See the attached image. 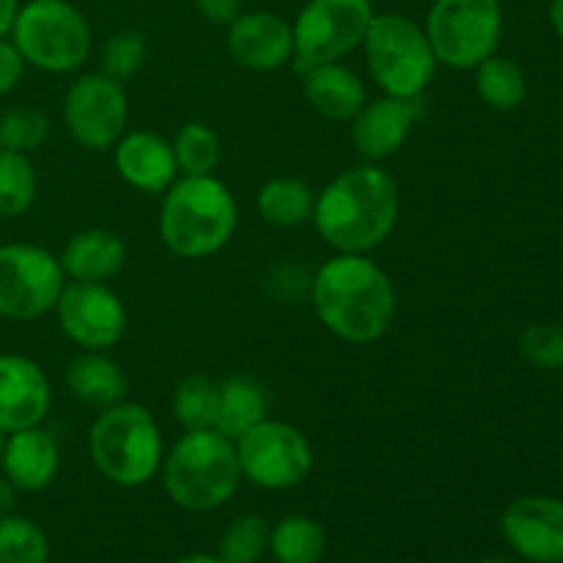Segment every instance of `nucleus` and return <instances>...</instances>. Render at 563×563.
I'll return each mask as SVG.
<instances>
[{
    "label": "nucleus",
    "mask_w": 563,
    "mask_h": 563,
    "mask_svg": "<svg viewBox=\"0 0 563 563\" xmlns=\"http://www.w3.org/2000/svg\"><path fill=\"white\" fill-rule=\"evenodd\" d=\"M196 9L212 25L229 27L242 14V0H196Z\"/></svg>",
    "instance_id": "nucleus-36"
},
{
    "label": "nucleus",
    "mask_w": 563,
    "mask_h": 563,
    "mask_svg": "<svg viewBox=\"0 0 563 563\" xmlns=\"http://www.w3.org/2000/svg\"><path fill=\"white\" fill-rule=\"evenodd\" d=\"M25 75V60L11 38H0V97L14 91Z\"/></svg>",
    "instance_id": "nucleus-35"
},
{
    "label": "nucleus",
    "mask_w": 563,
    "mask_h": 563,
    "mask_svg": "<svg viewBox=\"0 0 563 563\" xmlns=\"http://www.w3.org/2000/svg\"><path fill=\"white\" fill-rule=\"evenodd\" d=\"M374 14L377 11L372 0H308L291 22L295 33L291 66L302 75L313 66L333 64L350 55L366 38Z\"/></svg>",
    "instance_id": "nucleus-10"
},
{
    "label": "nucleus",
    "mask_w": 563,
    "mask_h": 563,
    "mask_svg": "<svg viewBox=\"0 0 563 563\" xmlns=\"http://www.w3.org/2000/svg\"><path fill=\"white\" fill-rule=\"evenodd\" d=\"M401 212L396 176L383 163H357L317 192L311 223L335 253H372L390 240Z\"/></svg>",
    "instance_id": "nucleus-1"
},
{
    "label": "nucleus",
    "mask_w": 563,
    "mask_h": 563,
    "mask_svg": "<svg viewBox=\"0 0 563 563\" xmlns=\"http://www.w3.org/2000/svg\"><path fill=\"white\" fill-rule=\"evenodd\" d=\"M3 451H5V432H0V462H3Z\"/></svg>",
    "instance_id": "nucleus-42"
},
{
    "label": "nucleus",
    "mask_w": 563,
    "mask_h": 563,
    "mask_svg": "<svg viewBox=\"0 0 563 563\" xmlns=\"http://www.w3.org/2000/svg\"><path fill=\"white\" fill-rule=\"evenodd\" d=\"M47 533L20 515L0 517V563H47Z\"/></svg>",
    "instance_id": "nucleus-30"
},
{
    "label": "nucleus",
    "mask_w": 563,
    "mask_h": 563,
    "mask_svg": "<svg viewBox=\"0 0 563 563\" xmlns=\"http://www.w3.org/2000/svg\"><path fill=\"white\" fill-rule=\"evenodd\" d=\"M302 93L308 104L328 121H352L368 102L363 77L341 60L302 71Z\"/></svg>",
    "instance_id": "nucleus-21"
},
{
    "label": "nucleus",
    "mask_w": 563,
    "mask_h": 563,
    "mask_svg": "<svg viewBox=\"0 0 563 563\" xmlns=\"http://www.w3.org/2000/svg\"><path fill=\"white\" fill-rule=\"evenodd\" d=\"M473 71H476V93L493 110L511 113V110H517L526 102L528 80L517 60L495 53L487 60H482Z\"/></svg>",
    "instance_id": "nucleus-25"
},
{
    "label": "nucleus",
    "mask_w": 563,
    "mask_h": 563,
    "mask_svg": "<svg viewBox=\"0 0 563 563\" xmlns=\"http://www.w3.org/2000/svg\"><path fill=\"white\" fill-rule=\"evenodd\" d=\"M361 47L368 77L388 97H423L438 75L440 64L427 31L405 14H374Z\"/></svg>",
    "instance_id": "nucleus-7"
},
{
    "label": "nucleus",
    "mask_w": 563,
    "mask_h": 563,
    "mask_svg": "<svg viewBox=\"0 0 563 563\" xmlns=\"http://www.w3.org/2000/svg\"><path fill=\"white\" fill-rule=\"evenodd\" d=\"M130 121V97L124 82L113 80L104 71H88L75 77L64 97V124L75 143L91 152L113 148L126 132Z\"/></svg>",
    "instance_id": "nucleus-12"
},
{
    "label": "nucleus",
    "mask_w": 563,
    "mask_h": 563,
    "mask_svg": "<svg viewBox=\"0 0 563 563\" xmlns=\"http://www.w3.org/2000/svg\"><path fill=\"white\" fill-rule=\"evenodd\" d=\"M60 269L69 280H86V284H108L110 278L124 269L126 245L115 231L93 225L71 236L58 256Z\"/></svg>",
    "instance_id": "nucleus-20"
},
{
    "label": "nucleus",
    "mask_w": 563,
    "mask_h": 563,
    "mask_svg": "<svg viewBox=\"0 0 563 563\" xmlns=\"http://www.w3.org/2000/svg\"><path fill=\"white\" fill-rule=\"evenodd\" d=\"M16 504V487L5 476H0V517L11 515Z\"/></svg>",
    "instance_id": "nucleus-38"
},
{
    "label": "nucleus",
    "mask_w": 563,
    "mask_h": 563,
    "mask_svg": "<svg viewBox=\"0 0 563 563\" xmlns=\"http://www.w3.org/2000/svg\"><path fill=\"white\" fill-rule=\"evenodd\" d=\"M113 168L124 185L152 196H163L179 179L174 146L152 130H126L113 146Z\"/></svg>",
    "instance_id": "nucleus-18"
},
{
    "label": "nucleus",
    "mask_w": 563,
    "mask_h": 563,
    "mask_svg": "<svg viewBox=\"0 0 563 563\" xmlns=\"http://www.w3.org/2000/svg\"><path fill=\"white\" fill-rule=\"evenodd\" d=\"M16 11H20V0H0V38H9Z\"/></svg>",
    "instance_id": "nucleus-37"
},
{
    "label": "nucleus",
    "mask_w": 563,
    "mask_h": 563,
    "mask_svg": "<svg viewBox=\"0 0 563 563\" xmlns=\"http://www.w3.org/2000/svg\"><path fill=\"white\" fill-rule=\"evenodd\" d=\"M269 412L267 394H264L262 385L251 377H229L220 383L218 394V418H214V429L223 432L225 438L236 440L247 432V429L256 427L258 421H264Z\"/></svg>",
    "instance_id": "nucleus-23"
},
{
    "label": "nucleus",
    "mask_w": 563,
    "mask_h": 563,
    "mask_svg": "<svg viewBox=\"0 0 563 563\" xmlns=\"http://www.w3.org/2000/svg\"><path fill=\"white\" fill-rule=\"evenodd\" d=\"M520 355L542 372L563 368V328L550 322L528 324L520 335Z\"/></svg>",
    "instance_id": "nucleus-34"
},
{
    "label": "nucleus",
    "mask_w": 563,
    "mask_h": 563,
    "mask_svg": "<svg viewBox=\"0 0 563 563\" xmlns=\"http://www.w3.org/2000/svg\"><path fill=\"white\" fill-rule=\"evenodd\" d=\"M311 306L335 339L366 346L396 319V286L368 253H335L311 278Z\"/></svg>",
    "instance_id": "nucleus-2"
},
{
    "label": "nucleus",
    "mask_w": 563,
    "mask_h": 563,
    "mask_svg": "<svg viewBox=\"0 0 563 563\" xmlns=\"http://www.w3.org/2000/svg\"><path fill=\"white\" fill-rule=\"evenodd\" d=\"M500 531L517 555L533 563L563 561V500L522 495L500 515Z\"/></svg>",
    "instance_id": "nucleus-14"
},
{
    "label": "nucleus",
    "mask_w": 563,
    "mask_h": 563,
    "mask_svg": "<svg viewBox=\"0 0 563 563\" xmlns=\"http://www.w3.org/2000/svg\"><path fill=\"white\" fill-rule=\"evenodd\" d=\"M66 390L80 405L104 410L126 399V374L108 352L82 350L69 361L64 372Z\"/></svg>",
    "instance_id": "nucleus-22"
},
{
    "label": "nucleus",
    "mask_w": 563,
    "mask_h": 563,
    "mask_svg": "<svg viewBox=\"0 0 563 563\" xmlns=\"http://www.w3.org/2000/svg\"><path fill=\"white\" fill-rule=\"evenodd\" d=\"M313 201H317V192L297 176H275L264 181L256 192L258 214L264 223L275 229H297L308 223L313 214Z\"/></svg>",
    "instance_id": "nucleus-24"
},
{
    "label": "nucleus",
    "mask_w": 563,
    "mask_h": 563,
    "mask_svg": "<svg viewBox=\"0 0 563 563\" xmlns=\"http://www.w3.org/2000/svg\"><path fill=\"white\" fill-rule=\"evenodd\" d=\"M66 286L58 256L33 242L0 245V319L33 322L47 317Z\"/></svg>",
    "instance_id": "nucleus-11"
},
{
    "label": "nucleus",
    "mask_w": 563,
    "mask_h": 563,
    "mask_svg": "<svg viewBox=\"0 0 563 563\" xmlns=\"http://www.w3.org/2000/svg\"><path fill=\"white\" fill-rule=\"evenodd\" d=\"M174 563H223L218 555H207V553H192V555H181L179 561Z\"/></svg>",
    "instance_id": "nucleus-40"
},
{
    "label": "nucleus",
    "mask_w": 563,
    "mask_h": 563,
    "mask_svg": "<svg viewBox=\"0 0 563 563\" xmlns=\"http://www.w3.org/2000/svg\"><path fill=\"white\" fill-rule=\"evenodd\" d=\"M38 192V174L31 154L0 148V218H22Z\"/></svg>",
    "instance_id": "nucleus-28"
},
{
    "label": "nucleus",
    "mask_w": 563,
    "mask_h": 563,
    "mask_svg": "<svg viewBox=\"0 0 563 563\" xmlns=\"http://www.w3.org/2000/svg\"><path fill=\"white\" fill-rule=\"evenodd\" d=\"M240 223L234 192L214 174L179 176L159 203L157 231L179 258H209L223 251Z\"/></svg>",
    "instance_id": "nucleus-3"
},
{
    "label": "nucleus",
    "mask_w": 563,
    "mask_h": 563,
    "mask_svg": "<svg viewBox=\"0 0 563 563\" xmlns=\"http://www.w3.org/2000/svg\"><path fill=\"white\" fill-rule=\"evenodd\" d=\"M269 550V526L258 515H242L220 539L218 559L223 563H258Z\"/></svg>",
    "instance_id": "nucleus-32"
},
{
    "label": "nucleus",
    "mask_w": 563,
    "mask_h": 563,
    "mask_svg": "<svg viewBox=\"0 0 563 563\" xmlns=\"http://www.w3.org/2000/svg\"><path fill=\"white\" fill-rule=\"evenodd\" d=\"M88 454L99 476L115 487L137 489L163 467V429L148 407L124 399L99 410L93 418L88 429Z\"/></svg>",
    "instance_id": "nucleus-5"
},
{
    "label": "nucleus",
    "mask_w": 563,
    "mask_h": 563,
    "mask_svg": "<svg viewBox=\"0 0 563 563\" xmlns=\"http://www.w3.org/2000/svg\"><path fill=\"white\" fill-rule=\"evenodd\" d=\"M146 55H148V47H146V38H143L141 33L119 31L104 42L102 55H99V60H102V69L99 71H104V75L113 77V80L126 82L130 77H135L137 71L143 69Z\"/></svg>",
    "instance_id": "nucleus-33"
},
{
    "label": "nucleus",
    "mask_w": 563,
    "mask_h": 563,
    "mask_svg": "<svg viewBox=\"0 0 563 563\" xmlns=\"http://www.w3.org/2000/svg\"><path fill=\"white\" fill-rule=\"evenodd\" d=\"M53 407V385L33 357L0 352V432L42 427Z\"/></svg>",
    "instance_id": "nucleus-16"
},
{
    "label": "nucleus",
    "mask_w": 563,
    "mask_h": 563,
    "mask_svg": "<svg viewBox=\"0 0 563 563\" xmlns=\"http://www.w3.org/2000/svg\"><path fill=\"white\" fill-rule=\"evenodd\" d=\"M328 550V533L317 520L302 515L284 517L269 528V553L275 563H319Z\"/></svg>",
    "instance_id": "nucleus-26"
},
{
    "label": "nucleus",
    "mask_w": 563,
    "mask_h": 563,
    "mask_svg": "<svg viewBox=\"0 0 563 563\" xmlns=\"http://www.w3.org/2000/svg\"><path fill=\"white\" fill-rule=\"evenodd\" d=\"M561 563H563V561H561Z\"/></svg>",
    "instance_id": "nucleus-43"
},
{
    "label": "nucleus",
    "mask_w": 563,
    "mask_h": 563,
    "mask_svg": "<svg viewBox=\"0 0 563 563\" xmlns=\"http://www.w3.org/2000/svg\"><path fill=\"white\" fill-rule=\"evenodd\" d=\"M174 146L179 176H207L214 174L220 163V137L203 121H187L170 141Z\"/></svg>",
    "instance_id": "nucleus-29"
},
{
    "label": "nucleus",
    "mask_w": 563,
    "mask_h": 563,
    "mask_svg": "<svg viewBox=\"0 0 563 563\" xmlns=\"http://www.w3.org/2000/svg\"><path fill=\"white\" fill-rule=\"evenodd\" d=\"M423 31L440 66L473 71L498 53L504 9L500 0H434Z\"/></svg>",
    "instance_id": "nucleus-8"
},
{
    "label": "nucleus",
    "mask_w": 563,
    "mask_h": 563,
    "mask_svg": "<svg viewBox=\"0 0 563 563\" xmlns=\"http://www.w3.org/2000/svg\"><path fill=\"white\" fill-rule=\"evenodd\" d=\"M9 38L25 66L47 75H71L91 55V25L69 0H27L16 11Z\"/></svg>",
    "instance_id": "nucleus-6"
},
{
    "label": "nucleus",
    "mask_w": 563,
    "mask_h": 563,
    "mask_svg": "<svg viewBox=\"0 0 563 563\" xmlns=\"http://www.w3.org/2000/svg\"><path fill=\"white\" fill-rule=\"evenodd\" d=\"M478 563H517V561H509V559H498V555H493V559H484Z\"/></svg>",
    "instance_id": "nucleus-41"
},
{
    "label": "nucleus",
    "mask_w": 563,
    "mask_h": 563,
    "mask_svg": "<svg viewBox=\"0 0 563 563\" xmlns=\"http://www.w3.org/2000/svg\"><path fill=\"white\" fill-rule=\"evenodd\" d=\"M550 25H553L555 36L563 42V0H553L550 3Z\"/></svg>",
    "instance_id": "nucleus-39"
},
{
    "label": "nucleus",
    "mask_w": 563,
    "mask_h": 563,
    "mask_svg": "<svg viewBox=\"0 0 563 563\" xmlns=\"http://www.w3.org/2000/svg\"><path fill=\"white\" fill-rule=\"evenodd\" d=\"M163 487L179 509L214 511L229 504L242 484L234 440L218 429L185 432L163 456Z\"/></svg>",
    "instance_id": "nucleus-4"
},
{
    "label": "nucleus",
    "mask_w": 563,
    "mask_h": 563,
    "mask_svg": "<svg viewBox=\"0 0 563 563\" xmlns=\"http://www.w3.org/2000/svg\"><path fill=\"white\" fill-rule=\"evenodd\" d=\"M242 482L267 493L295 489L311 476L313 445L302 429L289 421L264 418L234 440Z\"/></svg>",
    "instance_id": "nucleus-9"
},
{
    "label": "nucleus",
    "mask_w": 563,
    "mask_h": 563,
    "mask_svg": "<svg viewBox=\"0 0 563 563\" xmlns=\"http://www.w3.org/2000/svg\"><path fill=\"white\" fill-rule=\"evenodd\" d=\"M218 394L220 383H214L207 374H187L179 379L170 399V410H174L176 423L185 432H196V429H214V418H218Z\"/></svg>",
    "instance_id": "nucleus-27"
},
{
    "label": "nucleus",
    "mask_w": 563,
    "mask_h": 563,
    "mask_svg": "<svg viewBox=\"0 0 563 563\" xmlns=\"http://www.w3.org/2000/svg\"><path fill=\"white\" fill-rule=\"evenodd\" d=\"M421 115V97L407 99L383 93L379 99L363 104L355 119L350 121L352 146L366 163H385L405 148Z\"/></svg>",
    "instance_id": "nucleus-15"
},
{
    "label": "nucleus",
    "mask_w": 563,
    "mask_h": 563,
    "mask_svg": "<svg viewBox=\"0 0 563 563\" xmlns=\"http://www.w3.org/2000/svg\"><path fill=\"white\" fill-rule=\"evenodd\" d=\"M53 311L60 333L80 350L108 352L126 333V308L108 284L66 280Z\"/></svg>",
    "instance_id": "nucleus-13"
},
{
    "label": "nucleus",
    "mask_w": 563,
    "mask_h": 563,
    "mask_svg": "<svg viewBox=\"0 0 563 563\" xmlns=\"http://www.w3.org/2000/svg\"><path fill=\"white\" fill-rule=\"evenodd\" d=\"M225 47L242 69L278 71L295 58V33L273 11H245L229 25Z\"/></svg>",
    "instance_id": "nucleus-17"
},
{
    "label": "nucleus",
    "mask_w": 563,
    "mask_h": 563,
    "mask_svg": "<svg viewBox=\"0 0 563 563\" xmlns=\"http://www.w3.org/2000/svg\"><path fill=\"white\" fill-rule=\"evenodd\" d=\"M49 137V119L44 110L31 104H16L0 113V148L31 154L42 148Z\"/></svg>",
    "instance_id": "nucleus-31"
},
{
    "label": "nucleus",
    "mask_w": 563,
    "mask_h": 563,
    "mask_svg": "<svg viewBox=\"0 0 563 563\" xmlns=\"http://www.w3.org/2000/svg\"><path fill=\"white\" fill-rule=\"evenodd\" d=\"M60 471V445L47 429L31 427L5 434L0 473L16 487V493H44Z\"/></svg>",
    "instance_id": "nucleus-19"
}]
</instances>
